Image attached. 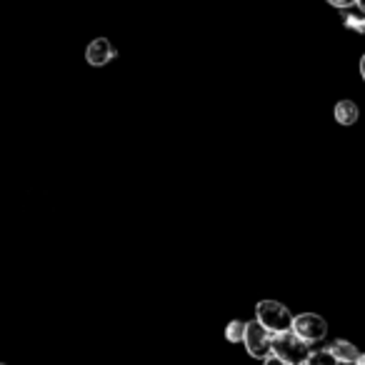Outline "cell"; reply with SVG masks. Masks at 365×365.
I'll return each instance as SVG.
<instances>
[{
    "label": "cell",
    "mask_w": 365,
    "mask_h": 365,
    "mask_svg": "<svg viewBox=\"0 0 365 365\" xmlns=\"http://www.w3.org/2000/svg\"><path fill=\"white\" fill-rule=\"evenodd\" d=\"M255 320L260 325H265L273 335H278L293 330L295 315H290V310L283 303H278V300H260L255 305Z\"/></svg>",
    "instance_id": "cell-1"
},
{
    "label": "cell",
    "mask_w": 365,
    "mask_h": 365,
    "mask_svg": "<svg viewBox=\"0 0 365 365\" xmlns=\"http://www.w3.org/2000/svg\"><path fill=\"white\" fill-rule=\"evenodd\" d=\"M310 343H305L303 338L288 330V333H278L273 335V355H278L283 363L288 365H305L310 358Z\"/></svg>",
    "instance_id": "cell-2"
},
{
    "label": "cell",
    "mask_w": 365,
    "mask_h": 365,
    "mask_svg": "<svg viewBox=\"0 0 365 365\" xmlns=\"http://www.w3.org/2000/svg\"><path fill=\"white\" fill-rule=\"evenodd\" d=\"M243 345H245V350H248L250 358L265 360L273 355V333H270L265 325H260L258 320H250L248 330H245Z\"/></svg>",
    "instance_id": "cell-3"
},
{
    "label": "cell",
    "mask_w": 365,
    "mask_h": 365,
    "mask_svg": "<svg viewBox=\"0 0 365 365\" xmlns=\"http://www.w3.org/2000/svg\"><path fill=\"white\" fill-rule=\"evenodd\" d=\"M293 333L298 338H303L305 343H320V340L328 335V323L325 318H320L318 313H300L295 315V323H293Z\"/></svg>",
    "instance_id": "cell-4"
},
{
    "label": "cell",
    "mask_w": 365,
    "mask_h": 365,
    "mask_svg": "<svg viewBox=\"0 0 365 365\" xmlns=\"http://www.w3.org/2000/svg\"><path fill=\"white\" fill-rule=\"evenodd\" d=\"M86 58H88V63H91V66L101 68V66H106V63H110L113 58H115V48L110 46V41H108V38H96V41L88 46Z\"/></svg>",
    "instance_id": "cell-5"
},
{
    "label": "cell",
    "mask_w": 365,
    "mask_h": 365,
    "mask_svg": "<svg viewBox=\"0 0 365 365\" xmlns=\"http://www.w3.org/2000/svg\"><path fill=\"white\" fill-rule=\"evenodd\" d=\"M330 350H333V355L338 358L340 365H355L360 358V350L355 348L350 340H335V343L330 345Z\"/></svg>",
    "instance_id": "cell-6"
},
{
    "label": "cell",
    "mask_w": 365,
    "mask_h": 365,
    "mask_svg": "<svg viewBox=\"0 0 365 365\" xmlns=\"http://www.w3.org/2000/svg\"><path fill=\"white\" fill-rule=\"evenodd\" d=\"M333 115H335V120H338L340 125H353V123L360 118V110H358V106H355L353 101H340L338 106H335Z\"/></svg>",
    "instance_id": "cell-7"
},
{
    "label": "cell",
    "mask_w": 365,
    "mask_h": 365,
    "mask_svg": "<svg viewBox=\"0 0 365 365\" xmlns=\"http://www.w3.org/2000/svg\"><path fill=\"white\" fill-rule=\"evenodd\" d=\"M305 365H340V363H338V358L333 355V350L323 348V350H313Z\"/></svg>",
    "instance_id": "cell-8"
},
{
    "label": "cell",
    "mask_w": 365,
    "mask_h": 365,
    "mask_svg": "<svg viewBox=\"0 0 365 365\" xmlns=\"http://www.w3.org/2000/svg\"><path fill=\"white\" fill-rule=\"evenodd\" d=\"M245 330H248V323H243V320H230L228 328H225V338H228L230 343H243Z\"/></svg>",
    "instance_id": "cell-9"
},
{
    "label": "cell",
    "mask_w": 365,
    "mask_h": 365,
    "mask_svg": "<svg viewBox=\"0 0 365 365\" xmlns=\"http://www.w3.org/2000/svg\"><path fill=\"white\" fill-rule=\"evenodd\" d=\"M345 18V28L355 33H365V18H358V16H343Z\"/></svg>",
    "instance_id": "cell-10"
},
{
    "label": "cell",
    "mask_w": 365,
    "mask_h": 365,
    "mask_svg": "<svg viewBox=\"0 0 365 365\" xmlns=\"http://www.w3.org/2000/svg\"><path fill=\"white\" fill-rule=\"evenodd\" d=\"M333 8H350V6H358V0H328Z\"/></svg>",
    "instance_id": "cell-11"
},
{
    "label": "cell",
    "mask_w": 365,
    "mask_h": 365,
    "mask_svg": "<svg viewBox=\"0 0 365 365\" xmlns=\"http://www.w3.org/2000/svg\"><path fill=\"white\" fill-rule=\"evenodd\" d=\"M360 76H363V78H365V56H363V58H360Z\"/></svg>",
    "instance_id": "cell-12"
},
{
    "label": "cell",
    "mask_w": 365,
    "mask_h": 365,
    "mask_svg": "<svg viewBox=\"0 0 365 365\" xmlns=\"http://www.w3.org/2000/svg\"><path fill=\"white\" fill-rule=\"evenodd\" d=\"M355 365H365V353H360V358H358V363Z\"/></svg>",
    "instance_id": "cell-13"
},
{
    "label": "cell",
    "mask_w": 365,
    "mask_h": 365,
    "mask_svg": "<svg viewBox=\"0 0 365 365\" xmlns=\"http://www.w3.org/2000/svg\"><path fill=\"white\" fill-rule=\"evenodd\" d=\"M358 8H360V11L365 13V0H358Z\"/></svg>",
    "instance_id": "cell-14"
},
{
    "label": "cell",
    "mask_w": 365,
    "mask_h": 365,
    "mask_svg": "<svg viewBox=\"0 0 365 365\" xmlns=\"http://www.w3.org/2000/svg\"><path fill=\"white\" fill-rule=\"evenodd\" d=\"M3 365H6V363H3Z\"/></svg>",
    "instance_id": "cell-15"
}]
</instances>
